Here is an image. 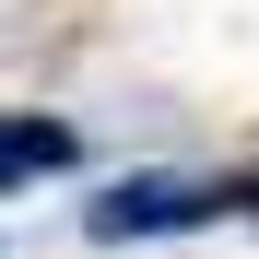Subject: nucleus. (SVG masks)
<instances>
[{"label": "nucleus", "instance_id": "2", "mask_svg": "<svg viewBox=\"0 0 259 259\" xmlns=\"http://www.w3.org/2000/svg\"><path fill=\"white\" fill-rule=\"evenodd\" d=\"M59 165H82V130L71 118L0 106V189H35V177H59Z\"/></svg>", "mask_w": 259, "mask_h": 259}, {"label": "nucleus", "instance_id": "1", "mask_svg": "<svg viewBox=\"0 0 259 259\" xmlns=\"http://www.w3.org/2000/svg\"><path fill=\"white\" fill-rule=\"evenodd\" d=\"M212 212H224V177H165V165H142V177H118L82 224L118 247V236H189V224H212Z\"/></svg>", "mask_w": 259, "mask_h": 259}]
</instances>
